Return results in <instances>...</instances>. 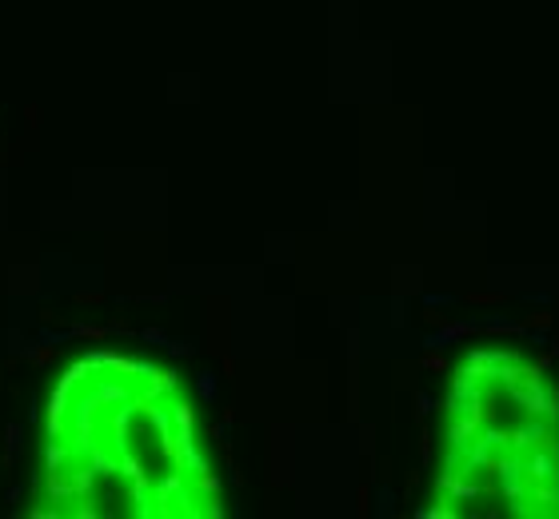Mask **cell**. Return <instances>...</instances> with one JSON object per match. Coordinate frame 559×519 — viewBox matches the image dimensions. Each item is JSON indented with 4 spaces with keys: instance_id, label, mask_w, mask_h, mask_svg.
I'll use <instances>...</instances> for the list:
<instances>
[{
    "instance_id": "cell-4",
    "label": "cell",
    "mask_w": 559,
    "mask_h": 519,
    "mask_svg": "<svg viewBox=\"0 0 559 519\" xmlns=\"http://www.w3.org/2000/svg\"><path fill=\"white\" fill-rule=\"evenodd\" d=\"M76 300H80V304H100L104 296H100V292H96V296H92V292H84V296H76Z\"/></svg>"
},
{
    "instance_id": "cell-2",
    "label": "cell",
    "mask_w": 559,
    "mask_h": 519,
    "mask_svg": "<svg viewBox=\"0 0 559 519\" xmlns=\"http://www.w3.org/2000/svg\"><path fill=\"white\" fill-rule=\"evenodd\" d=\"M172 416H176V428L180 432H192V411H188V404H176Z\"/></svg>"
},
{
    "instance_id": "cell-1",
    "label": "cell",
    "mask_w": 559,
    "mask_h": 519,
    "mask_svg": "<svg viewBox=\"0 0 559 519\" xmlns=\"http://www.w3.org/2000/svg\"><path fill=\"white\" fill-rule=\"evenodd\" d=\"M28 359H32L37 368H44V364H52V359H56V347H28Z\"/></svg>"
},
{
    "instance_id": "cell-3",
    "label": "cell",
    "mask_w": 559,
    "mask_h": 519,
    "mask_svg": "<svg viewBox=\"0 0 559 519\" xmlns=\"http://www.w3.org/2000/svg\"><path fill=\"white\" fill-rule=\"evenodd\" d=\"M72 332L84 340H108V328H72Z\"/></svg>"
}]
</instances>
